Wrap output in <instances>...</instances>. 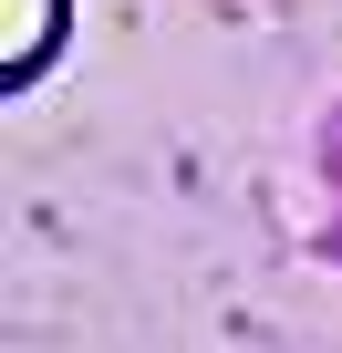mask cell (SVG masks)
I'll list each match as a JSON object with an SVG mask.
<instances>
[{"label": "cell", "mask_w": 342, "mask_h": 353, "mask_svg": "<svg viewBox=\"0 0 342 353\" xmlns=\"http://www.w3.org/2000/svg\"><path fill=\"white\" fill-rule=\"evenodd\" d=\"M63 42V0H11V32H0V83H32Z\"/></svg>", "instance_id": "6da1fadb"}]
</instances>
